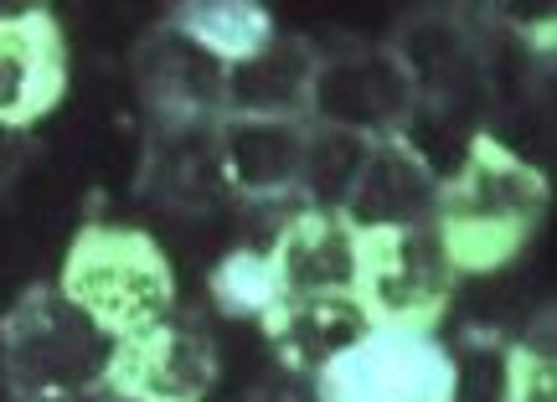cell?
I'll list each match as a JSON object with an SVG mask.
<instances>
[{"mask_svg": "<svg viewBox=\"0 0 557 402\" xmlns=\"http://www.w3.org/2000/svg\"><path fill=\"white\" fill-rule=\"evenodd\" d=\"M542 212H547V176L527 155L480 135L465 171L438 191L434 227L449 248L455 274L465 279V274H500L506 263H517Z\"/></svg>", "mask_w": 557, "mask_h": 402, "instance_id": "obj_1", "label": "cell"}, {"mask_svg": "<svg viewBox=\"0 0 557 402\" xmlns=\"http://www.w3.org/2000/svg\"><path fill=\"white\" fill-rule=\"evenodd\" d=\"M58 289L114 341L156 330L176 310L171 263L156 248V238L135 227H103V222L83 227L67 248Z\"/></svg>", "mask_w": 557, "mask_h": 402, "instance_id": "obj_2", "label": "cell"}, {"mask_svg": "<svg viewBox=\"0 0 557 402\" xmlns=\"http://www.w3.org/2000/svg\"><path fill=\"white\" fill-rule=\"evenodd\" d=\"M120 341L94 325L78 304L62 294L58 284H41L5 315L0 330V356H5V377L26 398L41 392H88V387L109 382Z\"/></svg>", "mask_w": 557, "mask_h": 402, "instance_id": "obj_3", "label": "cell"}, {"mask_svg": "<svg viewBox=\"0 0 557 402\" xmlns=\"http://www.w3.org/2000/svg\"><path fill=\"white\" fill-rule=\"evenodd\" d=\"M455 263L434 222L357 238V294L377 325L429 330L455 300Z\"/></svg>", "mask_w": 557, "mask_h": 402, "instance_id": "obj_4", "label": "cell"}, {"mask_svg": "<svg viewBox=\"0 0 557 402\" xmlns=\"http://www.w3.org/2000/svg\"><path fill=\"white\" fill-rule=\"evenodd\" d=\"M325 402H455V356L408 325H377L315 377Z\"/></svg>", "mask_w": 557, "mask_h": 402, "instance_id": "obj_5", "label": "cell"}, {"mask_svg": "<svg viewBox=\"0 0 557 402\" xmlns=\"http://www.w3.org/2000/svg\"><path fill=\"white\" fill-rule=\"evenodd\" d=\"M418 88L393 47H351L336 58H320L310 83V124L351 129L367 140H393L413 114Z\"/></svg>", "mask_w": 557, "mask_h": 402, "instance_id": "obj_6", "label": "cell"}, {"mask_svg": "<svg viewBox=\"0 0 557 402\" xmlns=\"http://www.w3.org/2000/svg\"><path fill=\"white\" fill-rule=\"evenodd\" d=\"M218 382V351L197 325H181L176 315L145 336H129L114 351L109 392L124 402H201Z\"/></svg>", "mask_w": 557, "mask_h": 402, "instance_id": "obj_7", "label": "cell"}, {"mask_svg": "<svg viewBox=\"0 0 557 402\" xmlns=\"http://www.w3.org/2000/svg\"><path fill=\"white\" fill-rule=\"evenodd\" d=\"M135 78L160 129H201V124H222L227 114V62L181 37L176 26L156 32L139 47Z\"/></svg>", "mask_w": 557, "mask_h": 402, "instance_id": "obj_8", "label": "cell"}, {"mask_svg": "<svg viewBox=\"0 0 557 402\" xmlns=\"http://www.w3.org/2000/svg\"><path fill=\"white\" fill-rule=\"evenodd\" d=\"M67 88L58 21L41 5H0V124H37Z\"/></svg>", "mask_w": 557, "mask_h": 402, "instance_id": "obj_9", "label": "cell"}, {"mask_svg": "<svg viewBox=\"0 0 557 402\" xmlns=\"http://www.w3.org/2000/svg\"><path fill=\"white\" fill-rule=\"evenodd\" d=\"M438 191H444V186H438L398 140H377L372 155H367V165H361L357 186H351V197H346V206H341V222H346L357 238L423 227V222H434V212H438Z\"/></svg>", "mask_w": 557, "mask_h": 402, "instance_id": "obj_10", "label": "cell"}, {"mask_svg": "<svg viewBox=\"0 0 557 402\" xmlns=\"http://www.w3.org/2000/svg\"><path fill=\"white\" fill-rule=\"evenodd\" d=\"M310 120H238L222 114L218 165L227 191L248 201H289L299 191V155H305Z\"/></svg>", "mask_w": 557, "mask_h": 402, "instance_id": "obj_11", "label": "cell"}, {"mask_svg": "<svg viewBox=\"0 0 557 402\" xmlns=\"http://www.w3.org/2000/svg\"><path fill=\"white\" fill-rule=\"evenodd\" d=\"M278 274L284 300H305V294H346L357 289V233L336 217V212H315V206H295L284 233L269 248Z\"/></svg>", "mask_w": 557, "mask_h": 402, "instance_id": "obj_12", "label": "cell"}, {"mask_svg": "<svg viewBox=\"0 0 557 402\" xmlns=\"http://www.w3.org/2000/svg\"><path fill=\"white\" fill-rule=\"evenodd\" d=\"M377 330L372 310L361 304L357 289L346 294H305V300H284L278 315L269 321L278 356L289 372L320 377L331 362H341L346 351H357L367 336Z\"/></svg>", "mask_w": 557, "mask_h": 402, "instance_id": "obj_13", "label": "cell"}, {"mask_svg": "<svg viewBox=\"0 0 557 402\" xmlns=\"http://www.w3.org/2000/svg\"><path fill=\"white\" fill-rule=\"evenodd\" d=\"M315 67L320 52L310 41H263L253 58L227 67V114H238V120H305Z\"/></svg>", "mask_w": 557, "mask_h": 402, "instance_id": "obj_14", "label": "cell"}, {"mask_svg": "<svg viewBox=\"0 0 557 402\" xmlns=\"http://www.w3.org/2000/svg\"><path fill=\"white\" fill-rule=\"evenodd\" d=\"M367 135L351 129H331V124H305V155H299V206H315V212H336L346 206L351 186H357L361 165L372 155Z\"/></svg>", "mask_w": 557, "mask_h": 402, "instance_id": "obj_15", "label": "cell"}, {"mask_svg": "<svg viewBox=\"0 0 557 402\" xmlns=\"http://www.w3.org/2000/svg\"><path fill=\"white\" fill-rule=\"evenodd\" d=\"M176 26L181 37H191L197 47H207L218 62H243L253 58L263 41H274V21H269V11H259V5H238V0H201V5H181L176 11Z\"/></svg>", "mask_w": 557, "mask_h": 402, "instance_id": "obj_16", "label": "cell"}, {"mask_svg": "<svg viewBox=\"0 0 557 402\" xmlns=\"http://www.w3.org/2000/svg\"><path fill=\"white\" fill-rule=\"evenodd\" d=\"M212 300L218 310L238 315V321H274L284 289H278L274 259L263 248H238L212 268Z\"/></svg>", "mask_w": 557, "mask_h": 402, "instance_id": "obj_17", "label": "cell"}, {"mask_svg": "<svg viewBox=\"0 0 557 402\" xmlns=\"http://www.w3.org/2000/svg\"><path fill=\"white\" fill-rule=\"evenodd\" d=\"M500 402H553V321L537 325L527 346H511Z\"/></svg>", "mask_w": 557, "mask_h": 402, "instance_id": "obj_18", "label": "cell"}, {"mask_svg": "<svg viewBox=\"0 0 557 402\" xmlns=\"http://www.w3.org/2000/svg\"><path fill=\"white\" fill-rule=\"evenodd\" d=\"M253 402H325V392H320L315 377H305V372H274L269 382L253 392Z\"/></svg>", "mask_w": 557, "mask_h": 402, "instance_id": "obj_19", "label": "cell"}, {"mask_svg": "<svg viewBox=\"0 0 557 402\" xmlns=\"http://www.w3.org/2000/svg\"><path fill=\"white\" fill-rule=\"evenodd\" d=\"M21 165H26V129H11V124H0V186L16 181Z\"/></svg>", "mask_w": 557, "mask_h": 402, "instance_id": "obj_20", "label": "cell"}, {"mask_svg": "<svg viewBox=\"0 0 557 402\" xmlns=\"http://www.w3.org/2000/svg\"><path fill=\"white\" fill-rule=\"evenodd\" d=\"M26 402H109L103 387H88V392H41V398H26Z\"/></svg>", "mask_w": 557, "mask_h": 402, "instance_id": "obj_21", "label": "cell"}]
</instances>
